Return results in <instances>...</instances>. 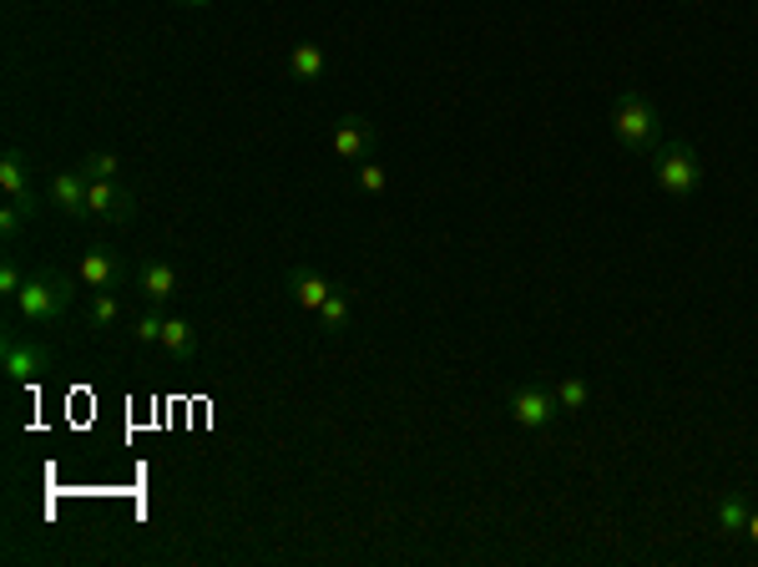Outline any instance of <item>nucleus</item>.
<instances>
[{
    "instance_id": "nucleus-14",
    "label": "nucleus",
    "mask_w": 758,
    "mask_h": 567,
    "mask_svg": "<svg viewBox=\"0 0 758 567\" xmlns=\"http://www.w3.org/2000/svg\"><path fill=\"white\" fill-rule=\"evenodd\" d=\"M0 193H6V198H21V193H31V157H25L21 148H6V152H0Z\"/></svg>"
},
{
    "instance_id": "nucleus-17",
    "label": "nucleus",
    "mask_w": 758,
    "mask_h": 567,
    "mask_svg": "<svg viewBox=\"0 0 758 567\" xmlns=\"http://www.w3.org/2000/svg\"><path fill=\"white\" fill-rule=\"evenodd\" d=\"M748 512H754V506H748V492H728V497H723V502H718V532H723V537H744Z\"/></svg>"
},
{
    "instance_id": "nucleus-4",
    "label": "nucleus",
    "mask_w": 758,
    "mask_h": 567,
    "mask_svg": "<svg viewBox=\"0 0 758 567\" xmlns=\"http://www.w3.org/2000/svg\"><path fill=\"white\" fill-rule=\"evenodd\" d=\"M561 401H557V385H541V380H521L506 391V416L516 421L521 430H547L557 421Z\"/></svg>"
},
{
    "instance_id": "nucleus-25",
    "label": "nucleus",
    "mask_w": 758,
    "mask_h": 567,
    "mask_svg": "<svg viewBox=\"0 0 758 567\" xmlns=\"http://www.w3.org/2000/svg\"><path fill=\"white\" fill-rule=\"evenodd\" d=\"M744 537L758 547V506H754V512H748V527H744Z\"/></svg>"
},
{
    "instance_id": "nucleus-18",
    "label": "nucleus",
    "mask_w": 758,
    "mask_h": 567,
    "mask_svg": "<svg viewBox=\"0 0 758 567\" xmlns=\"http://www.w3.org/2000/svg\"><path fill=\"white\" fill-rule=\"evenodd\" d=\"M81 177H101V183H122V157L117 152H87L81 157Z\"/></svg>"
},
{
    "instance_id": "nucleus-5",
    "label": "nucleus",
    "mask_w": 758,
    "mask_h": 567,
    "mask_svg": "<svg viewBox=\"0 0 758 567\" xmlns=\"http://www.w3.org/2000/svg\"><path fill=\"white\" fill-rule=\"evenodd\" d=\"M0 366H6V380L11 385H31L41 380L51 366H56V350L46 340H21L15 329H6V340H0Z\"/></svg>"
},
{
    "instance_id": "nucleus-23",
    "label": "nucleus",
    "mask_w": 758,
    "mask_h": 567,
    "mask_svg": "<svg viewBox=\"0 0 758 567\" xmlns=\"http://www.w3.org/2000/svg\"><path fill=\"white\" fill-rule=\"evenodd\" d=\"M21 228H25V214H21V208H15L11 198H6V208H0V239H15Z\"/></svg>"
},
{
    "instance_id": "nucleus-2",
    "label": "nucleus",
    "mask_w": 758,
    "mask_h": 567,
    "mask_svg": "<svg viewBox=\"0 0 758 567\" xmlns=\"http://www.w3.org/2000/svg\"><path fill=\"white\" fill-rule=\"evenodd\" d=\"M612 132H617L622 152H633V157H652V152L662 148V112H658V101L642 97L637 87L617 91V101H612Z\"/></svg>"
},
{
    "instance_id": "nucleus-6",
    "label": "nucleus",
    "mask_w": 758,
    "mask_h": 567,
    "mask_svg": "<svg viewBox=\"0 0 758 567\" xmlns=\"http://www.w3.org/2000/svg\"><path fill=\"white\" fill-rule=\"evenodd\" d=\"M87 203H91V218H101V223H132L138 218V193L127 188V183L87 177Z\"/></svg>"
},
{
    "instance_id": "nucleus-7",
    "label": "nucleus",
    "mask_w": 758,
    "mask_h": 567,
    "mask_svg": "<svg viewBox=\"0 0 758 567\" xmlns=\"http://www.w3.org/2000/svg\"><path fill=\"white\" fill-rule=\"evenodd\" d=\"M76 279H81V290L87 294H101V290H117L127 279V264L117 259V249H107V243H91L81 259H76Z\"/></svg>"
},
{
    "instance_id": "nucleus-22",
    "label": "nucleus",
    "mask_w": 758,
    "mask_h": 567,
    "mask_svg": "<svg viewBox=\"0 0 758 567\" xmlns=\"http://www.w3.org/2000/svg\"><path fill=\"white\" fill-rule=\"evenodd\" d=\"M21 284H25V269L15 264L11 253H6V259H0V294H6V299L15 304V294H21Z\"/></svg>"
},
{
    "instance_id": "nucleus-13",
    "label": "nucleus",
    "mask_w": 758,
    "mask_h": 567,
    "mask_svg": "<svg viewBox=\"0 0 758 567\" xmlns=\"http://www.w3.org/2000/svg\"><path fill=\"white\" fill-rule=\"evenodd\" d=\"M288 76H294V81H304V87L323 81V76H329V56H323V46H314V41H299V46L288 51Z\"/></svg>"
},
{
    "instance_id": "nucleus-16",
    "label": "nucleus",
    "mask_w": 758,
    "mask_h": 567,
    "mask_svg": "<svg viewBox=\"0 0 758 567\" xmlns=\"http://www.w3.org/2000/svg\"><path fill=\"white\" fill-rule=\"evenodd\" d=\"M349 315H354V304H349V290H339V284H334V294H329V299L319 304V315H314V319H319L323 335H344V329H349Z\"/></svg>"
},
{
    "instance_id": "nucleus-8",
    "label": "nucleus",
    "mask_w": 758,
    "mask_h": 567,
    "mask_svg": "<svg viewBox=\"0 0 758 567\" xmlns=\"http://www.w3.org/2000/svg\"><path fill=\"white\" fill-rule=\"evenodd\" d=\"M374 142H380V132L370 127V117H339L334 138H329V148H334L339 163H364V157H374Z\"/></svg>"
},
{
    "instance_id": "nucleus-3",
    "label": "nucleus",
    "mask_w": 758,
    "mask_h": 567,
    "mask_svg": "<svg viewBox=\"0 0 758 567\" xmlns=\"http://www.w3.org/2000/svg\"><path fill=\"white\" fill-rule=\"evenodd\" d=\"M652 177H658V188L668 193V198L688 203L697 188H703V163H697L693 142H662L658 152H652Z\"/></svg>"
},
{
    "instance_id": "nucleus-19",
    "label": "nucleus",
    "mask_w": 758,
    "mask_h": 567,
    "mask_svg": "<svg viewBox=\"0 0 758 567\" xmlns=\"http://www.w3.org/2000/svg\"><path fill=\"white\" fill-rule=\"evenodd\" d=\"M557 401L567 416H576V411H586V401H592V385H586L582 375H567V380H557Z\"/></svg>"
},
{
    "instance_id": "nucleus-24",
    "label": "nucleus",
    "mask_w": 758,
    "mask_h": 567,
    "mask_svg": "<svg viewBox=\"0 0 758 567\" xmlns=\"http://www.w3.org/2000/svg\"><path fill=\"white\" fill-rule=\"evenodd\" d=\"M11 203H15V208H21V214H25V223H36V218H41V208H46L36 188H31V193H21V198H11Z\"/></svg>"
},
{
    "instance_id": "nucleus-11",
    "label": "nucleus",
    "mask_w": 758,
    "mask_h": 567,
    "mask_svg": "<svg viewBox=\"0 0 758 567\" xmlns=\"http://www.w3.org/2000/svg\"><path fill=\"white\" fill-rule=\"evenodd\" d=\"M138 290L147 294V304H167L177 294V269L167 264V259H147V264L138 269Z\"/></svg>"
},
{
    "instance_id": "nucleus-21",
    "label": "nucleus",
    "mask_w": 758,
    "mask_h": 567,
    "mask_svg": "<svg viewBox=\"0 0 758 567\" xmlns=\"http://www.w3.org/2000/svg\"><path fill=\"white\" fill-rule=\"evenodd\" d=\"M354 188L370 193V198H380V193L389 188V173L385 163H374V157H364V163H354Z\"/></svg>"
},
{
    "instance_id": "nucleus-15",
    "label": "nucleus",
    "mask_w": 758,
    "mask_h": 567,
    "mask_svg": "<svg viewBox=\"0 0 758 567\" xmlns=\"http://www.w3.org/2000/svg\"><path fill=\"white\" fill-rule=\"evenodd\" d=\"M81 319H87V329H91V335H101V329L122 325V299H117V290L87 294V304H81Z\"/></svg>"
},
{
    "instance_id": "nucleus-12",
    "label": "nucleus",
    "mask_w": 758,
    "mask_h": 567,
    "mask_svg": "<svg viewBox=\"0 0 758 567\" xmlns=\"http://www.w3.org/2000/svg\"><path fill=\"white\" fill-rule=\"evenodd\" d=\"M162 350H167V360L187 366V360L198 355V329H193V319L167 315V325H162Z\"/></svg>"
},
{
    "instance_id": "nucleus-10",
    "label": "nucleus",
    "mask_w": 758,
    "mask_h": 567,
    "mask_svg": "<svg viewBox=\"0 0 758 567\" xmlns=\"http://www.w3.org/2000/svg\"><path fill=\"white\" fill-rule=\"evenodd\" d=\"M288 294H294V304H299L304 315H319V304L334 294V284H329L319 269L294 264V269H288Z\"/></svg>"
},
{
    "instance_id": "nucleus-20",
    "label": "nucleus",
    "mask_w": 758,
    "mask_h": 567,
    "mask_svg": "<svg viewBox=\"0 0 758 567\" xmlns=\"http://www.w3.org/2000/svg\"><path fill=\"white\" fill-rule=\"evenodd\" d=\"M162 325H167L162 304H147V309L132 319V340H138V345H162Z\"/></svg>"
},
{
    "instance_id": "nucleus-1",
    "label": "nucleus",
    "mask_w": 758,
    "mask_h": 567,
    "mask_svg": "<svg viewBox=\"0 0 758 567\" xmlns=\"http://www.w3.org/2000/svg\"><path fill=\"white\" fill-rule=\"evenodd\" d=\"M81 290L76 274H62V269H31L15 294V315L31 319V325H56V319L72 315V299Z\"/></svg>"
},
{
    "instance_id": "nucleus-26",
    "label": "nucleus",
    "mask_w": 758,
    "mask_h": 567,
    "mask_svg": "<svg viewBox=\"0 0 758 567\" xmlns=\"http://www.w3.org/2000/svg\"><path fill=\"white\" fill-rule=\"evenodd\" d=\"M173 6H183V11H208L212 0H173Z\"/></svg>"
},
{
    "instance_id": "nucleus-9",
    "label": "nucleus",
    "mask_w": 758,
    "mask_h": 567,
    "mask_svg": "<svg viewBox=\"0 0 758 567\" xmlns=\"http://www.w3.org/2000/svg\"><path fill=\"white\" fill-rule=\"evenodd\" d=\"M46 203L56 208V214L66 218H91V203H87V177H81V167H72V173H51L46 183Z\"/></svg>"
}]
</instances>
